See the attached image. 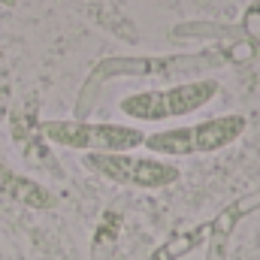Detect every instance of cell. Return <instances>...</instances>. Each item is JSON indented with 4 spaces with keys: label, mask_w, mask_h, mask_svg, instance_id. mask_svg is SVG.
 Here are the masks:
<instances>
[{
    "label": "cell",
    "mask_w": 260,
    "mask_h": 260,
    "mask_svg": "<svg viewBox=\"0 0 260 260\" xmlns=\"http://www.w3.org/2000/svg\"><path fill=\"white\" fill-rule=\"evenodd\" d=\"M245 115H218L197 121L191 127H173L157 130L145 136V145L151 154L160 157H191V154H215L227 145H233L242 130H245Z\"/></svg>",
    "instance_id": "6da1fadb"
},
{
    "label": "cell",
    "mask_w": 260,
    "mask_h": 260,
    "mask_svg": "<svg viewBox=\"0 0 260 260\" xmlns=\"http://www.w3.org/2000/svg\"><path fill=\"white\" fill-rule=\"evenodd\" d=\"M43 136L61 148H76L85 154H127L145 145L148 133H142L133 124L55 118V121H43Z\"/></svg>",
    "instance_id": "7a4b0ae2"
},
{
    "label": "cell",
    "mask_w": 260,
    "mask_h": 260,
    "mask_svg": "<svg viewBox=\"0 0 260 260\" xmlns=\"http://www.w3.org/2000/svg\"><path fill=\"white\" fill-rule=\"evenodd\" d=\"M215 97H218V82L197 79V82H182L173 88H160V91L127 94L118 103V109H121V115H127L133 121H167V118L191 115Z\"/></svg>",
    "instance_id": "3957f363"
},
{
    "label": "cell",
    "mask_w": 260,
    "mask_h": 260,
    "mask_svg": "<svg viewBox=\"0 0 260 260\" xmlns=\"http://www.w3.org/2000/svg\"><path fill=\"white\" fill-rule=\"evenodd\" d=\"M85 167L115 185H130L142 191L170 188L179 182V167L167 157H136V154H85Z\"/></svg>",
    "instance_id": "277c9868"
},
{
    "label": "cell",
    "mask_w": 260,
    "mask_h": 260,
    "mask_svg": "<svg viewBox=\"0 0 260 260\" xmlns=\"http://www.w3.org/2000/svg\"><path fill=\"white\" fill-rule=\"evenodd\" d=\"M0 194L21 203V206H30V209H52L55 206V194L46 185L15 173L12 167H6L3 157H0Z\"/></svg>",
    "instance_id": "5b68a950"
},
{
    "label": "cell",
    "mask_w": 260,
    "mask_h": 260,
    "mask_svg": "<svg viewBox=\"0 0 260 260\" xmlns=\"http://www.w3.org/2000/svg\"><path fill=\"white\" fill-rule=\"evenodd\" d=\"M15 3H18V0H0V6H9V9H12Z\"/></svg>",
    "instance_id": "8992f818"
}]
</instances>
